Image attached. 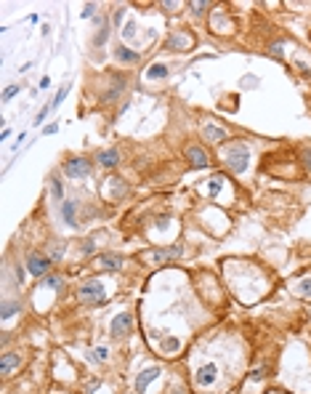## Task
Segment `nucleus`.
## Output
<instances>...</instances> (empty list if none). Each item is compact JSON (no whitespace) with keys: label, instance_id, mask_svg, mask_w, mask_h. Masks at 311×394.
Listing matches in <instances>:
<instances>
[{"label":"nucleus","instance_id":"f257e3e1","mask_svg":"<svg viewBox=\"0 0 311 394\" xmlns=\"http://www.w3.org/2000/svg\"><path fill=\"white\" fill-rule=\"evenodd\" d=\"M223 163H226V168H229L231 173H245V171H248V163H250V149H248V144L234 142V144L223 152Z\"/></svg>","mask_w":311,"mask_h":394},{"label":"nucleus","instance_id":"f03ea898","mask_svg":"<svg viewBox=\"0 0 311 394\" xmlns=\"http://www.w3.org/2000/svg\"><path fill=\"white\" fill-rule=\"evenodd\" d=\"M77 298L83 304H104L107 301V285L101 280H83L80 288H77Z\"/></svg>","mask_w":311,"mask_h":394},{"label":"nucleus","instance_id":"7ed1b4c3","mask_svg":"<svg viewBox=\"0 0 311 394\" xmlns=\"http://www.w3.org/2000/svg\"><path fill=\"white\" fill-rule=\"evenodd\" d=\"M181 253H184L181 245H165V248H157V250L141 253V261H146V264H165V261L181 258Z\"/></svg>","mask_w":311,"mask_h":394},{"label":"nucleus","instance_id":"20e7f679","mask_svg":"<svg viewBox=\"0 0 311 394\" xmlns=\"http://www.w3.org/2000/svg\"><path fill=\"white\" fill-rule=\"evenodd\" d=\"M51 267H53V261L45 256V253L40 250H30V256H27V272L35 277H45V275H51Z\"/></svg>","mask_w":311,"mask_h":394},{"label":"nucleus","instance_id":"39448f33","mask_svg":"<svg viewBox=\"0 0 311 394\" xmlns=\"http://www.w3.org/2000/svg\"><path fill=\"white\" fill-rule=\"evenodd\" d=\"M64 173H67L69 179H86L91 173V163L86 157H69V160L64 163Z\"/></svg>","mask_w":311,"mask_h":394},{"label":"nucleus","instance_id":"423d86ee","mask_svg":"<svg viewBox=\"0 0 311 394\" xmlns=\"http://www.w3.org/2000/svg\"><path fill=\"white\" fill-rule=\"evenodd\" d=\"M109 331H112V336H115V339H122V336H128L130 331H133V314H130V312H120L115 320H112Z\"/></svg>","mask_w":311,"mask_h":394},{"label":"nucleus","instance_id":"0eeeda50","mask_svg":"<svg viewBox=\"0 0 311 394\" xmlns=\"http://www.w3.org/2000/svg\"><path fill=\"white\" fill-rule=\"evenodd\" d=\"M192 45H194V37H192L189 32H184V30L173 32V35L165 40V48H168V51H189Z\"/></svg>","mask_w":311,"mask_h":394},{"label":"nucleus","instance_id":"6e6552de","mask_svg":"<svg viewBox=\"0 0 311 394\" xmlns=\"http://www.w3.org/2000/svg\"><path fill=\"white\" fill-rule=\"evenodd\" d=\"M184 155H186V160H189L192 168H207V163H210V157H207V152L202 147H197V144H189L184 149Z\"/></svg>","mask_w":311,"mask_h":394},{"label":"nucleus","instance_id":"1a4fd4ad","mask_svg":"<svg viewBox=\"0 0 311 394\" xmlns=\"http://www.w3.org/2000/svg\"><path fill=\"white\" fill-rule=\"evenodd\" d=\"M215 378H218V368H215L213 362L202 365V368L194 373V383H197V386H210V383H215Z\"/></svg>","mask_w":311,"mask_h":394},{"label":"nucleus","instance_id":"9d476101","mask_svg":"<svg viewBox=\"0 0 311 394\" xmlns=\"http://www.w3.org/2000/svg\"><path fill=\"white\" fill-rule=\"evenodd\" d=\"M96 264L104 272H120L122 269V256H117V253H104V256H99Z\"/></svg>","mask_w":311,"mask_h":394},{"label":"nucleus","instance_id":"9b49d317","mask_svg":"<svg viewBox=\"0 0 311 394\" xmlns=\"http://www.w3.org/2000/svg\"><path fill=\"white\" fill-rule=\"evenodd\" d=\"M157 376H160V368H146V370H141V376L136 378V391L144 394L146 386H149V383H152Z\"/></svg>","mask_w":311,"mask_h":394},{"label":"nucleus","instance_id":"f8f14e48","mask_svg":"<svg viewBox=\"0 0 311 394\" xmlns=\"http://www.w3.org/2000/svg\"><path fill=\"white\" fill-rule=\"evenodd\" d=\"M61 221L69 224V227L77 224V203H74V200H64L61 203Z\"/></svg>","mask_w":311,"mask_h":394},{"label":"nucleus","instance_id":"ddd939ff","mask_svg":"<svg viewBox=\"0 0 311 394\" xmlns=\"http://www.w3.org/2000/svg\"><path fill=\"white\" fill-rule=\"evenodd\" d=\"M96 160H99L101 168H117V163H120V152H117V149H101V152L96 155Z\"/></svg>","mask_w":311,"mask_h":394},{"label":"nucleus","instance_id":"4468645a","mask_svg":"<svg viewBox=\"0 0 311 394\" xmlns=\"http://www.w3.org/2000/svg\"><path fill=\"white\" fill-rule=\"evenodd\" d=\"M14 368H19V354L3 352L0 354V373H3V376H11Z\"/></svg>","mask_w":311,"mask_h":394},{"label":"nucleus","instance_id":"2eb2a0df","mask_svg":"<svg viewBox=\"0 0 311 394\" xmlns=\"http://www.w3.org/2000/svg\"><path fill=\"white\" fill-rule=\"evenodd\" d=\"M115 59L117 61H122V64H136L141 56L136 53V51H130V48H125V45H117L115 48Z\"/></svg>","mask_w":311,"mask_h":394},{"label":"nucleus","instance_id":"dca6fc26","mask_svg":"<svg viewBox=\"0 0 311 394\" xmlns=\"http://www.w3.org/2000/svg\"><path fill=\"white\" fill-rule=\"evenodd\" d=\"M205 139H210L213 144H221L223 139H229V136H226V130L218 125H205Z\"/></svg>","mask_w":311,"mask_h":394},{"label":"nucleus","instance_id":"f3484780","mask_svg":"<svg viewBox=\"0 0 311 394\" xmlns=\"http://www.w3.org/2000/svg\"><path fill=\"white\" fill-rule=\"evenodd\" d=\"M40 288H45V290H61L64 288V277L61 275H45Z\"/></svg>","mask_w":311,"mask_h":394},{"label":"nucleus","instance_id":"a211bd4d","mask_svg":"<svg viewBox=\"0 0 311 394\" xmlns=\"http://www.w3.org/2000/svg\"><path fill=\"white\" fill-rule=\"evenodd\" d=\"M107 184H109V189H112V197H115V200H120V197H125L128 186H125V181H122V179H109Z\"/></svg>","mask_w":311,"mask_h":394},{"label":"nucleus","instance_id":"6ab92c4d","mask_svg":"<svg viewBox=\"0 0 311 394\" xmlns=\"http://www.w3.org/2000/svg\"><path fill=\"white\" fill-rule=\"evenodd\" d=\"M51 194L56 203H64V184L56 179V176H51Z\"/></svg>","mask_w":311,"mask_h":394},{"label":"nucleus","instance_id":"aec40b11","mask_svg":"<svg viewBox=\"0 0 311 394\" xmlns=\"http://www.w3.org/2000/svg\"><path fill=\"white\" fill-rule=\"evenodd\" d=\"M19 309H22V304H19V301H8V298H6V301H3V312H0V314H3V320H11Z\"/></svg>","mask_w":311,"mask_h":394},{"label":"nucleus","instance_id":"412c9836","mask_svg":"<svg viewBox=\"0 0 311 394\" xmlns=\"http://www.w3.org/2000/svg\"><path fill=\"white\" fill-rule=\"evenodd\" d=\"M168 75V64H152V67L146 70V78H152V80H160V78H165Z\"/></svg>","mask_w":311,"mask_h":394},{"label":"nucleus","instance_id":"4be33fe9","mask_svg":"<svg viewBox=\"0 0 311 394\" xmlns=\"http://www.w3.org/2000/svg\"><path fill=\"white\" fill-rule=\"evenodd\" d=\"M293 290L303 298H311V280H298V283H293Z\"/></svg>","mask_w":311,"mask_h":394},{"label":"nucleus","instance_id":"5701e85b","mask_svg":"<svg viewBox=\"0 0 311 394\" xmlns=\"http://www.w3.org/2000/svg\"><path fill=\"white\" fill-rule=\"evenodd\" d=\"M221 184H223V179H221V176H213V179H210V184H207V194H210V200H215V197H218V192H221Z\"/></svg>","mask_w":311,"mask_h":394},{"label":"nucleus","instance_id":"b1692460","mask_svg":"<svg viewBox=\"0 0 311 394\" xmlns=\"http://www.w3.org/2000/svg\"><path fill=\"white\" fill-rule=\"evenodd\" d=\"M178 346H181V341H178V339H165L163 341V354H176Z\"/></svg>","mask_w":311,"mask_h":394},{"label":"nucleus","instance_id":"393cba45","mask_svg":"<svg viewBox=\"0 0 311 394\" xmlns=\"http://www.w3.org/2000/svg\"><path fill=\"white\" fill-rule=\"evenodd\" d=\"M109 24L107 22H101V27H99V35H96V40H93V45H104V43H107V37H109Z\"/></svg>","mask_w":311,"mask_h":394},{"label":"nucleus","instance_id":"a878e982","mask_svg":"<svg viewBox=\"0 0 311 394\" xmlns=\"http://www.w3.org/2000/svg\"><path fill=\"white\" fill-rule=\"evenodd\" d=\"M80 253H83V256H86V258H88V256H93V253H96V242H93V240L88 237V240L80 245Z\"/></svg>","mask_w":311,"mask_h":394},{"label":"nucleus","instance_id":"bb28decb","mask_svg":"<svg viewBox=\"0 0 311 394\" xmlns=\"http://www.w3.org/2000/svg\"><path fill=\"white\" fill-rule=\"evenodd\" d=\"M61 256H64V245H59V242H53V245H51V261H53V264H56V261H61Z\"/></svg>","mask_w":311,"mask_h":394},{"label":"nucleus","instance_id":"cd10ccee","mask_svg":"<svg viewBox=\"0 0 311 394\" xmlns=\"http://www.w3.org/2000/svg\"><path fill=\"white\" fill-rule=\"evenodd\" d=\"M69 88H72V86H69V83H67V86H64V88H61L59 93H56V99L51 101V107H53V109H56V107H59V104H61V101H64V99H67V93H69Z\"/></svg>","mask_w":311,"mask_h":394},{"label":"nucleus","instance_id":"c85d7f7f","mask_svg":"<svg viewBox=\"0 0 311 394\" xmlns=\"http://www.w3.org/2000/svg\"><path fill=\"white\" fill-rule=\"evenodd\" d=\"M19 91H22V86H19V83H14V86H8V88L3 91V101H11V99L16 96Z\"/></svg>","mask_w":311,"mask_h":394},{"label":"nucleus","instance_id":"c756f323","mask_svg":"<svg viewBox=\"0 0 311 394\" xmlns=\"http://www.w3.org/2000/svg\"><path fill=\"white\" fill-rule=\"evenodd\" d=\"M51 109H53L51 104H45V107H43L40 112H37V117H35V125H40V123H43V120H45V117H48V112H51Z\"/></svg>","mask_w":311,"mask_h":394},{"label":"nucleus","instance_id":"7c9ffc66","mask_svg":"<svg viewBox=\"0 0 311 394\" xmlns=\"http://www.w3.org/2000/svg\"><path fill=\"white\" fill-rule=\"evenodd\" d=\"M93 11H96V6H93V3H88V6L80 11V16H83V19H91V16H93Z\"/></svg>","mask_w":311,"mask_h":394},{"label":"nucleus","instance_id":"2f4dec72","mask_svg":"<svg viewBox=\"0 0 311 394\" xmlns=\"http://www.w3.org/2000/svg\"><path fill=\"white\" fill-rule=\"evenodd\" d=\"M122 35H125V37H133V35H136V24H133V22H128V24H125V30H122Z\"/></svg>","mask_w":311,"mask_h":394},{"label":"nucleus","instance_id":"473e14b6","mask_svg":"<svg viewBox=\"0 0 311 394\" xmlns=\"http://www.w3.org/2000/svg\"><path fill=\"white\" fill-rule=\"evenodd\" d=\"M14 277H16V283L22 285V283H24V269H22V267H14Z\"/></svg>","mask_w":311,"mask_h":394},{"label":"nucleus","instance_id":"72a5a7b5","mask_svg":"<svg viewBox=\"0 0 311 394\" xmlns=\"http://www.w3.org/2000/svg\"><path fill=\"white\" fill-rule=\"evenodd\" d=\"M189 8H192V14H202L207 8V3H189Z\"/></svg>","mask_w":311,"mask_h":394},{"label":"nucleus","instance_id":"f704fd0d","mask_svg":"<svg viewBox=\"0 0 311 394\" xmlns=\"http://www.w3.org/2000/svg\"><path fill=\"white\" fill-rule=\"evenodd\" d=\"M303 160H306V165H308V171H311V147H308V149H303Z\"/></svg>","mask_w":311,"mask_h":394},{"label":"nucleus","instance_id":"c9c22d12","mask_svg":"<svg viewBox=\"0 0 311 394\" xmlns=\"http://www.w3.org/2000/svg\"><path fill=\"white\" fill-rule=\"evenodd\" d=\"M271 51H274V56H282V43H277V45H271Z\"/></svg>","mask_w":311,"mask_h":394},{"label":"nucleus","instance_id":"e433bc0d","mask_svg":"<svg viewBox=\"0 0 311 394\" xmlns=\"http://www.w3.org/2000/svg\"><path fill=\"white\" fill-rule=\"evenodd\" d=\"M56 128H59L56 123H53V125H45V130H43V134H56Z\"/></svg>","mask_w":311,"mask_h":394},{"label":"nucleus","instance_id":"4c0bfd02","mask_svg":"<svg viewBox=\"0 0 311 394\" xmlns=\"http://www.w3.org/2000/svg\"><path fill=\"white\" fill-rule=\"evenodd\" d=\"M115 22H117V24L122 22V8H117V11H115Z\"/></svg>","mask_w":311,"mask_h":394},{"label":"nucleus","instance_id":"58836bf2","mask_svg":"<svg viewBox=\"0 0 311 394\" xmlns=\"http://www.w3.org/2000/svg\"><path fill=\"white\" fill-rule=\"evenodd\" d=\"M269 394H274V391H269Z\"/></svg>","mask_w":311,"mask_h":394}]
</instances>
